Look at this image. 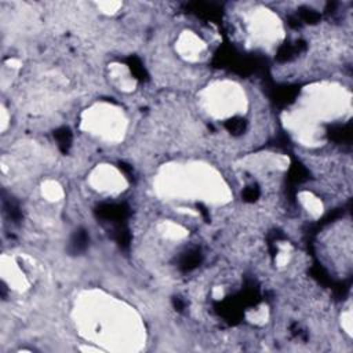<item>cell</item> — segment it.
<instances>
[{"label":"cell","instance_id":"3957f363","mask_svg":"<svg viewBox=\"0 0 353 353\" xmlns=\"http://www.w3.org/2000/svg\"><path fill=\"white\" fill-rule=\"evenodd\" d=\"M240 34H244V41L252 48L270 50L284 40V23L270 8L254 6L239 14Z\"/></svg>","mask_w":353,"mask_h":353},{"label":"cell","instance_id":"6da1fadb","mask_svg":"<svg viewBox=\"0 0 353 353\" xmlns=\"http://www.w3.org/2000/svg\"><path fill=\"white\" fill-rule=\"evenodd\" d=\"M81 307L76 309V323L94 343L138 342L142 330L137 313L112 296H81Z\"/></svg>","mask_w":353,"mask_h":353},{"label":"cell","instance_id":"52a82bcc","mask_svg":"<svg viewBox=\"0 0 353 353\" xmlns=\"http://www.w3.org/2000/svg\"><path fill=\"white\" fill-rule=\"evenodd\" d=\"M298 200L301 203V207L303 208V211L313 219H317L323 215V212L325 211V205L324 201L321 200L320 196L314 194L310 190H302L298 194Z\"/></svg>","mask_w":353,"mask_h":353},{"label":"cell","instance_id":"ba28073f","mask_svg":"<svg viewBox=\"0 0 353 353\" xmlns=\"http://www.w3.org/2000/svg\"><path fill=\"white\" fill-rule=\"evenodd\" d=\"M40 194L41 197L51 204L61 203L65 197L63 186L55 179H44L40 185Z\"/></svg>","mask_w":353,"mask_h":353},{"label":"cell","instance_id":"8992f818","mask_svg":"<svg viewBox=\"0 0 353 353\" xmlns=\"http://www.w3.org/2000/svg\"><path fill=\"white\" fill-rule=\"evenodd\" d=\"M174 50L179 59L189 63H200L210 55L208 41L192 29H182L175 36Z\"/></svg>","mask_w":353,"mask_h":353},{"label":"cell","instance_id":"5b68a950","mask_svg":"<svg viewBox=\"0 0 353 353\" xmlns=\"http://www.w3.org/2000/svg\"><path fill=\"white\" fill-rule=\"evenodd\" d=\"M90 188L103 196L116 197L128 189V179L113 164L103 163L95 165L87 178Z\"/></svg>","mask_w":353,"mask_h":353},{"label":"cell","instance_id":"7a4b0ae2","mask_svg":"<svg viewBox=\"0 0 353 353\" xmlns=\"http://www.w3.org/2000/svg\"><path fill=\"white\" fill-rule=\"evenodd\" d=\"M199 106L211 117L229 123L239 114H245L248 97L244 87L233 80H216L199 91Z\"/></svg>","mask_w":353,"mask_h":353},{"label":"cell","instance_id":"277c9868","mask_svg":"<svg viewBox=\"0 0 353 353\" xmlns=\"http://www.w3.org/2000/svg\"><path fill=\"white\" fill-rule=\"evenodd\" d=\"M127 127L128 119L125 112L112 102H97L80 114V128L85 134L108 143L123 141Z\"/></svg>","mask_w":353,"mask_h":353}]
</instances>
